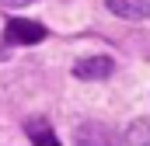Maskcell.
Here are the masks:
<instances>
[{
    "label": "cell",
    "mask_w": 150,
    "mask_h": 146,
    "mask_svg": "<svg viewBox=\"0 0 150 146\" xmlns=\"http://www.w3.org/2000/svg\"><path fill=\"white\" fill-rule=\"evenodd\" d=\"M108 11L115 18H126V21H143L150 18V0H105Z\"/></svg>",
    "instance_id": "cell-4"
},
{
    "label": "cell",
    "mask_w": 150,
    "mask_h": 146,
    "mask_svg": "<svg viewBox=\"0 0 150 146\" xmlns=\"http://www.w3.org/2000/svg\"><path fill=\"white\" fill-rule=\"evenodd\" d=\"M28 136H32L35 146H59V139L52 136V129L45 122H28Z\"/></svg>",
    "instance_id": "cell-6"
},
{
    "label": "cell",
    "mask_w": 150,
    "mask_h": 146,
    "mask_svg": "<svg viewBox=\"0 0 150 146\" xmlns=\"http://www.w3.org/2000/svg\"><path fill=\"white\" fill-rule=\"evenodd\" d=\"M126 146H150V118H136L126 129Z\"/></svg>",
    "instance_id": "cell-5"
},
{
    "label": "cell",
    "mask_w": 150,
    "mask_h": 146,
    "mask_svg": "<svg viewBox=\"0 0 150 146\" xmlns=\"http://www.w3.org/2000/svg\"><path fill=\"white\" fill-rule=\"evenodd\" d=\"M4 7H28V4H35V0H0Z\"/></svg>",
    "instance_id": "cell-8"
},
{
    "label": "cell",
    "mask_w": 150,
    "mask_h": 146,
    "mask_svg": "<svg viewBox=\"0 0 150 146\" xmlns=\"http://www.w3.org/2000/svg\"><path fill=\"white\" fill-rule=\"evenodd\" d=\"M7 56H11V42H7V38L0 35V63H4V59H7Z\"/></svg>",
    "instance_id": "cell-7"
},
{
    "label": "cell",
    "mask_w": 150,
    "mask_h": 146,
    "mask_svg": "<svg viewBox=\"0 0 150 146\" xmlns=\"http://www.w3.org/2000/svg\"><path fill=\"white\" fill-rule=\"evenodd\" d=\"M4 38H7L11 45H35V42L45 38V28H42L38 21H28V18H11Z\"/></svg>",
    "instance_id": "cell-1"
},
{
    "label": "cell",
    "mask_w": 150,
    "mask_h": 146,
    "mask_svg": "<svg viewBox=\"0 0 150 146\" xmlns=\"http://www.w3.org/2000/svg\"><path fill=\"white\" fill-rule=\"evenodd\" d=\"M74 143L77 146H115V136H112V129L101 125V122H84V125H77Z\"/></svg>",
    "instance_id": "cell-2"
},
{
    "label": "cell",
    "mask_w": 150,
    "mask_h": 146,
    "mask_svg": "<svg viewBox=\"0 0 150 146\" xmlns=\"http://www.w3.org/2000/svg\"><path fill=\"white\" fill-rule=\"evenodd\" d=\"M112 70H115V63L108 56H87V59H80L74 66V77L77 80H105Z\"/></svg>",
    "instance_id": "cell-3"
}]
</instances>
